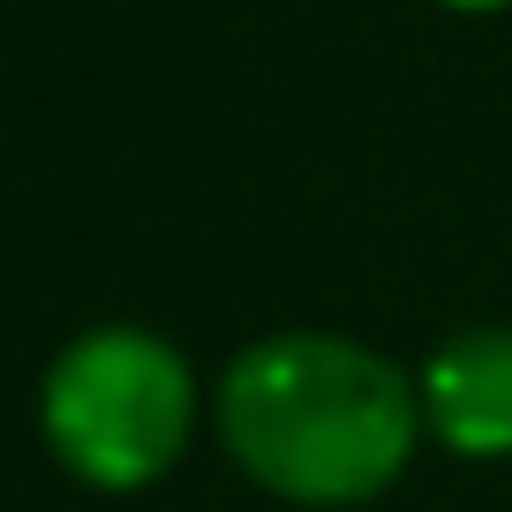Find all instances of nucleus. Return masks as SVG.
I'll return each mask as SVG.
<instances>
[{"label":"nucleus","instance_id":"20e7f679","mask_svg":"<svg viewBox=\"0 0 512 512\" xmlns=\"http://www.w3.org/2000/svg\"><path fill=\"white\" fill-rule=\"evenodd\" d=\"M445 8H467V16H490V8H512V0H445Z\"/></svg>","mask_w":512,"mask_h":512},{"label":"nucleus","instance_id":"f03ea898","mask_svg":"<svg viewBox=\"0 0 512 512\" xmlns=\"http://www.w3.org/2000/svg\"><path fill=\"white\" fill-rule=\"evenodd\" d=\"M53 460L91 490H144L196 430V377L174 339L144 324H98L68 339L38 392Z\"/></svg>","mask_w":512,"mask_h":512},{"label":"nucleus","instance_id":"f257e3e1","mask_svg":"<svg viewBox=\"0 0 512 512\" xmlns=\"http://www.w3.org/2000/svg\"><path fill=\"white\" fill-rule=\"evenodd\" d=\"M219 445L294 505H362L392 490L422 437V384L339 332H272L219 377Z\"/></svg>","mask_w":512,"mask_h":512},{"label":"nucleus","instance_id":"7ed1b4c3","mask_svg":"<svg viewBox=\"0 0 512 512\" xmlns=\"http://www.w3.org/2000/svg\"><path fill=\"white\" fill-rule=\"evenodd\" d=\"M422 422L460 460H505L512 452V332L467 324L422 369Z\"/></svg>","mask_w":512,"mask_h":512}]
</instances>
